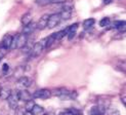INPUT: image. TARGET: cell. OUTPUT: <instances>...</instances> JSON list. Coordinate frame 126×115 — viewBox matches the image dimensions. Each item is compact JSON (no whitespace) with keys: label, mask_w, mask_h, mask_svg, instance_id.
<instances>
[{"label":"cell","mask_w":126,"mask_h":115,"mask_svg":"<svg viewBox=\"0 0 126 115\" xmlns=\"http://www.w3.org/2000/svg\"><path fill=\"white\" fill-rule=\"evenodd\" d=\"M12 39H14V37H12L10 34L4 35L2 40H1V43H0V47H1L2 49H5V50L9 49L10 45H11V42H12Z\"/></svg>","instance_id":"6"},{"label":"cell","mask_w":126,"mask_h":115,"mask_svg":"<svg viewBox=\"0 0 126 115\" xmlns=\"http://www.w3.org/2000/svg\"><path fill=\"white\" fill-rule=\"evenodd\" d=\"M21 22L23 24V26H26V25L30 24L32 22V14H31V12H27V14L23 15V17L21 19Z\"/></svg>","instance_id":"14"},{"label":"cell","mask_w":126,"mask_h":115,"mask_svg":"<svg viewBox=\"0 0 126 115\" xmlns=\"http://www.w3.org/2000/svg\"><path fill=\"white\" fill-rule=\"evenodd\" d=\"M60 17H61V21L62 20H69L71 19L72 17V10H69V9H63L61 12H60Z\"/></svg>","instance_id":"15"},{"label":"cell","mask_w":126,"mask_h":115,"mask_svg":"<svg viewBox=\"0 0 126 115\" xmlns=\"http://www.w3.org/2000/svg\"><path fill=\"white\" fill-rule=\"evenodd\" d=\"M61 22V17L60 14H52L49 15L48 20H47V26L46 28L48 29H53L54 27H56Z\"/></svg>","instance_id":"3"},{"label":"cell","mask_w":126,"mask_h":115,"mask_svg":"<svg viewBox=\"0 0 126 115\" xmlns=\"http://www.w3.org/2000/svg\"><path fill=\"white\" fill-rule=\"evenodd\" d=\"M33 98H36V99H42V100H46L48 98L51 97V92L49 89H46V88H42V89H38L36 91L33 95H32Z\"/></svg>","instance_id":"4"},{"label":"cell","mask_w":126,"mask_h":115,"mask_svg":"<svg viewBox=\"0 0 126 115\" xmlns=\"http://www.w3.org/2000/svg\"><path fill=\"white\" fill-rule=\"evenodd\" d=\"M94 24H95V20H94V19H92V18L87 19V20H85V21L83 22V28H84L85 30H89L90 28L93 27Z\"/></svg>","instance_id":"17"},{"label":"cell","mask_w":126,"mask_h":115,"mask_svg":"<svg viewBox=\"0 0 126 115\" xmlns=\"http://www.w3.org/2000/svg\"><path fill=\"white\" fill-rule=\"evenodd\" d=\"M8 70H9L8 64H3V66H2V72H3V73H7Z\"/></svg>","instance_id":"26"},{"label":"cell","mask_w":126,"mask_h":115,"mask_svg":"<svg viewBox=\"0 0 126 115\" xmlns=\"http://www.w3.org/2000/svg\"><path fill=\"white\" fill-rule=\"evenodd\" d=\"M42 115H54V114L51 113V112H48V113H44V114H42Z\"/></svg>","instance_id":"31"},{"label":"cell","mask_w":126,"mask_h":115,"mask_svg":"<svg viewBox=\"0 0 126 115\" xmlns=\"http://www.w3.org/2000/svg\"><path fill=\"white\" fill-rule=\"evenodd\" d=\"M59 115H66V113H65V112H61Z\"/></svg>","instance_id":"33"},{"label":"cell","mask_w":126,"mask_h":115,"mask_svg":"<svg viewBox=\"0 0 126 115\" xmlns=\"http://www.w3.org/2000/svg\"><path fill=\"white\" fill-rule=\"evenodd\" d=\"M11 94V89L7 86H3L0 89V99L1 100H7Z\"/></svg>","instance_id":"12"},{"label":"cell","mask_w":126,"mask_h":115,"mask_svg":"<svg viewBox=\"0 0 126 115\" xmlns=\"http://www.w3.org/2000/svg\"><path fill=\"white\" fill-rule=\"evenodd\" d=\"M51 92V96H56V97H60L61 99L65 100V99H70L69 98V92L67 88L65 87H60V88H55L53 91H50Z\"/></svg>","instance_id":"5"},{"label":"cell","mask_w":126,"mask_h":115,"mask_svg":"<svg viewBox=\"0 0 126 115\" xmlns=\"http://www.w3.org/2000/svg\"><path fill=\"white\" fill-rule=\"evenodd\" d=\"M27 41H28V36L27 35H25L23 33L17 35L16 37V48H23L25 46V44L27 43Z\"/></svg>","instance_id":"7"},{"label":"cell","mask_w":126,"mask_h":115,"mask_svg":"<svg viewBox=\"0 0 126 115\" xmlns=\"http://www.w3.org/2000/svg\"><path fill=\"white\" fill-rule=\"evenodd\" d=\"M67 33H68L67 29H66V30L59 31V32H56V33H54V34H53V36H54L55 41H59V40H61V39H62V38H64V37H65V35H67Z\"/></svg>","instance_id":"18"},{"label":"cell","mask_w":126,"mask_h":115,"mask_svg":"<svg viewBox=\"0 0 126 115\" xmlns=\"http://www.w3.org/2000/svg\"><path fill=\"white\" fill-rule=\"evenodd\" d=\"M31 83H32V80H31L29 77H26V76H23L22 78H20L17 80V86L22 89L28 88L29 86H31Z\"/></svg>","instance_id":"8"},{"label":"cell","mask_w":126,"mask_h":115,"mask_svg":"<svg viewBox=\"0 0 126 115\" xmlns=\"http://www.w3.org/2000/svg\"><path fill=\"white\" fill-rule=\"evenodd\" d=\"M36 28V23H33V22H31L30 24L26 25V26H24V29H23V34L25 35H30V34H32L33 32L35 31Z\"/></svg>","instance_id":"11"},{"label":"cell","mask_w":126,"mask_h":115,"mask_svg":"<svg viewBox=\"0 0 126 115\" xmlns=\"http://www.w3.org/2000/svg\"><path fill=\"white\" fill-rule=\"evenodd\" d=\"M77 29H78V24H73L69 28H67V31H68V33H76Z\"/></svg>","instance_id":"23"},{"label":"cell","mask_w":126,"mask_h":115,"mask_svg":"<svg viewBox=\"0 0 126 115\" xmlns=\"http://www.w3.org/2000/svg\"><path fill=\"white\" fill-rule=\"evenodd\" d=\"M109 24H110V19L109 18H104V19L100 20L99 26L100 27H106V26H109Z\"/></svg>","instance_id":"24"},{"label":"cell","mask_w":126,"mask_h":115,"mask_svg":"<svg viewBox=\"0 0 126 115\" xmlns=\"http://www.w3.org/2000/svg\"><path fill=\"white\" fill-rule=\"evenodd\" d=\"M65 0H36V3L41 6H45L49 4H55V3H62Z\"/></svg>","instance_id":"13"},{"label":"cell","mask_w":126,"mask_h":115,"mask_svg":"<svg viewBox=\"0 0 126 115\" xmlns=\"http://www.w3.org/2000/svg\"><path fill=\"white\" fill-rule=\"evenodd\" d=\"M125 25H126V24H125V21H119V22H116V23H115V26H114V27H115L116 29H118L119 31L125 32V28H126Z\"/></svg>","instance_id":"21"},{"label":"cell","mask_w":126,"mask_h":115,"mask_svg":"<svg viewBox=\"0 0 126 115\" xmlns=\"http://www.w3.org/2000/svg\"><path fill=\"white\" fill-rule=\"evenodd\" d=\"M18 101H20V99H18V91L17 89L16 91H11V94H10V96L7 99L9 108L16 110V108L18 107Z\"/></svg>","instance_id":"2"},{"label":"cell","mask_w":126,"mask_h":115,"mask_svg":"<svg viewBox=\"0 0 126 115\" xmlns=\"http://www.w3.org/2000/svg\"><path fill=\"white\" fill-rule=\"evenodd\" d=\"M3 59V54L1 53V52H0V61H1Z\"/></svg>","instance_id":"32"},{"label":"cell","mask_w":126,"mask_h":115,"mask_svg":"<svg viewBox=\"0 0 126 115\" xmlns=\"http://www.w3.org/2000/svg\"><path fill=\"white\" fill-rule=\"evenodd\" d=\"M48 17L49 15H43L40 20L38 21V23L36 24V28L39 29V30H44L47 26V20H48Z\"/></svg>","instance_id":"9"},{"label":"cell","mask_w":126,"mask_h":115,"mask_svg":"<svg viewBox=\"0 0 126 115\" xmlns=\"http://www.w3.org/2000/svg\"><path fill=\"white\" fill-rule=\"evenodd\" d=\"M113 0H104V4H110L112 3Z\"/></svg>","instance_id":"28"},{"label":"cell","mask_w":126,"mask_h":115,"mask_svg":"<svg viewBox=\"0 0 126 115\" xmlns=\"http://www.w3.org/2000/svg\"><path fill=\"white\" fill-rule=\"evenodd\" d=\"M121 101H122V102H123V105H124V106H125V104H126V102H125V97H123V98H122V99H121Z\"/></svg>","instance_id":"30"},{"label":"cell","mask_w":126,"mask_h":115,"mask_svg":"<svg viewBox=\"0 0 126 115\" xmlns=\"http://www.w3.org/2000/svg\"><path fill=\"white\" fill-rule=\"evenodd\" d=\"M43 108L41 107V106H39V105H34V107H33V109L31 110V112H32L34 115H40V114H42L43 113Z\"/></svg>","instance_id":"20"},{"label":"cell","mask_w":126,"mask_h":115,"mask_svg":"<svg viewBox=\"0 0 126 115\" xmlns=\"http://www.w3.org/2000/svg\"><path fill=\"white\" fill-rule=\"evenodd\" d=\"M67 35H68V39L69 40H72L73 38L75 37V35H76V33H68Z\"/></svg>","instance_id":"27"},{"label":"cell","mask_w":126,"mask_h":115,"mask_svg":"<svg viewBox=\"0 0 126 115\" xmlns=\"http://www.w3.org/2000/svg\"><path fill=\"white\" fill-rule=\"evenodd\" d=\"M24 109L21 107H17L16 109V112H15V115H24Z\"/></svg>","instance_id":"25"},{"label":"cell","mask_w":126,"mask_h":115,"mask_svg":"<svg viewBox=\"0 0 126 115\" xmlns=\"http://www.w3.org/2000/svg\"><path fill=\"white\" fill-rule=\"evenodd\" d=\"M24 115H34V114L31 112V111H26V112L24 113Z\"/></svg>","instance_id":"29"},{"label":"cell","mask_w":126,"mask_h":115,"mask_svg":"<svg viewBox=\"0 0 126 115\" xmlns=\"http://www.w3.org/2000/svg\"><path fill=\"white\" fill-rule=\"evenodd\" d=\"M45 48V39H43L39 42H36L33 44V47L30 50V56L32 58H36L41 55L43 49Z\"/></svg>","instance_id":"1"},{"label":"cell","mask_w":126,"mask_h":115,"mask_svg":"<svg viewBox=\"0 0 126 115\" xmlns=\"http://www.w3.org/2000/svg\"><path fill=\"white\" fill-rule=\"evenodd\" d=\"M61 6L63 9H69V10H72L73 6H74V1L73 0H65L64 2L61 3Z\"/></svg>","instance_id":"16"},{"label":"cell","mask_w":126,"mask_h":115,"mask_svg":"<svg viewBox=\"0 0 126 115\" xmlns=\"http://www.w3.org/2000/svg\"><path fill=\"white\" fill-rule=\"evenodd\" d=\"M0 89H1V86H0Z\"/></svg>","instance_id":"35"},{"label":"cell","mask_w":126,"mask_h":115,"mask_svg":"<svg viewBox=\"0 0 126 115\" xmlns=\"http://www.w3.org/2000/svg\"><path fill=\"white\" fill-rule=\"evenodd\" d=\"M15 78L16 79H20V78H22L23 76H24V68L23 67H18V68H16V71H15Z\"/></svg>","instance_id":"19"},{"label":"cell","mask_w":126,"mask_h":115,"mask_svg":"<svg viewBox=\"0 0 126 115\" xmlns=\"http://www.w3.org/2000/svg\"><path fill=\"white\" fill-rule=\"evenodd\" d=\"M34 105H35L34 100H30V101L26 102V105H25V109H26V111H31V110L33 109Z\"/></svg>","instance_id":"22"},{"label":"cell","mask_w":126,"mask_h":115,"mask_svg":"<svg viewBox=\"0 0 126 115\" xmlns=\"http://www.w3.org/2000/svg\"><path fill=\"white\" fill-rule=\"evenodd\" d=\"M79 115H80V114H79Z\"/></svg>","instance_id":"36"},{"label":"cell","mask_w":126,"mask_h":115,"mask_svg":"<svg viewBox=\"0 0 126 115\" xmlns=\"http://www.w3.org/2000/svg\"><path fill=\"white\" fill-rule=\"evenodd\" d=\"M18 99H20V101L28 102L32 100V95L26 89H21V91H18Z\"/></svg>","instance_id":"10"},{"label":"cell","mask_w":126,"mask_h":115,"mask_svg":"<svg viewBox=\"0 0 126 115\" xmlns=\"http://www.w3.org/2000/svg\"><path fill=\"white\" fill-rule=\"evenodd\" d=\"M90 115H103V114H100V113H95V114H90Z\"/></svg>","instance_id":"34"}]
</instances>
